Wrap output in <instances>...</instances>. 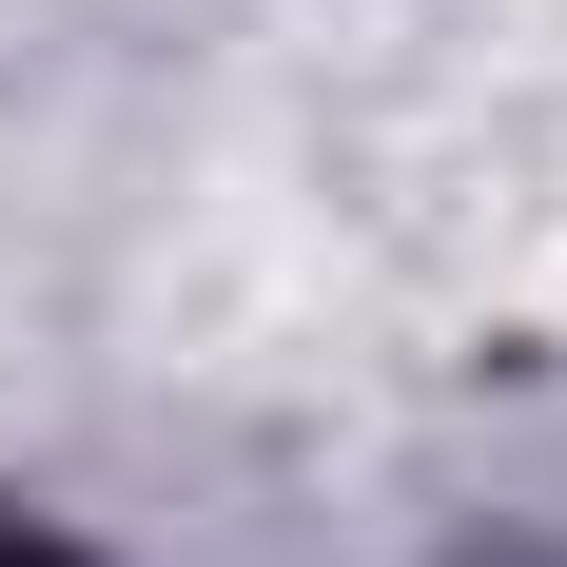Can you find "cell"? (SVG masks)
Here are the masks:
<instances>
[{
  "label": "cell",
  "mask_w": 567,
  "mask_h": 567,
  "mask_svg": "<svg viewBox=\"0 0 567 567\" xmlns=\"http://www.w3.org/2000/svg\"><path fill=\"white\" fill-rule=\"evenodd\" d=\"M0 567H59V548H20V528H0Z\"/></svg>",
  "instance_id": "obj_1"
}]
</instances>
